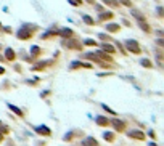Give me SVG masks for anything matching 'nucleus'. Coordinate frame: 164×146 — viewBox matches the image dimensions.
<instances>
[{"label":"nucleus","instance_id":"obj_31","mask_svg":"<svg viewBox=\"0 0 164 146\" xmlns=\"http://www.w3.org/2000/svg\"><path fill=\"white\" fill-rule=\"evenodd\" d=\"M5 72V67H2V66H0V74H3Z\"/></svg>","mask_w":164,"mask_h":146},{"label":"nucleus","instance_id":"obj_12","mask_svg":"<svg viewBox=\"0 0 164 146\" xmlns=\"http://www.w3.org/2000/svg\"><path fill=\"white\" fill-rule=\"evenodd\" d=\"M111 18H114V16H113V13H102V11H100V21H106V19H111Z\"/></svg>","mask_w":164,"mask_h":146},{"label":"nucleus","instance_id":"obj_3","mask_svg":"<svg viewBox=\"0 0 164 146\" xmlns=\"http://www.w3.org/2000/svg\"><path fill=\"white\" fill-rule=\"evenodd\" d=\"M110 124H113V127H114L118 132H122L126 129V121H119V119H113L110 121Z\"/></svg>","mask_w":164,"mask_h":146},{"label":"nucleus","instance_id":"obj_28","mask_svg":"<svg viewBox=\"0 0 164 146\" xmlns=\"http://www.w3.org/2000/svg\"><path fill=\"white\" fill-rule=\"evenodd\" d=\"M121 3H124L126 6H130L132 3H130V0H121Z\"/></svg>","mask_w":164,"mask_h":146},{"label":"nucleus","instance_id":"obj_6","mask_svg":"<svg viewBox=\"0 0 164 146\" xmlns=\"http://www.w3.org/2000/svg\"><path fill=\"white\" fill-rule=\"evenodd\" d=\"M50 64V61H40V63H35L32 66V71H42L44 67H47Z\"/></svg>","mask_w":164,"mask_h":146},{"label":"nucleus","instance_id":"obj_19","mask_svg":"<svg viewBox=\"0 0 164 146\" xmlns=\"http://www.w3.org/2000/svg\"><path fill=\"white\" fill-rule=\"evenodd\" d=\"M40 52H42V50H40L39 47H35V45L31 48V53H32V56H37V55H40Z\"/></svg>","mask_w":164,"mask_h":146},{"label":"nucleus","instance_id":"obj_9","mask_svg":"<svg viewBox=\"0 0 164 146\" xmlns=\"http://www.w3.org/2000/svg\"><path fill=\"white\" fill-rule=\"evenodd\" d=\"M129 136L130 138H138V140H143V138H145V135L142 133L140 130H132L130 133H129Z\"/></svg>","mask_w":164,"mask_h":146},{"label":"nucleus","instance_id":"obj_14","mask_svg":"<svg viewBox=\"0 0 164 146\" xmlns=\"http://www.w3.org/2000/svg\"><path fill=\"white\" fill-rule=\"evenodd\" d=\"M138 26H140L145 32H150V26L145 23V19H138Z\"/></svg>","mask_w":164,"mask_h":146},{"label":"nucleus","instance_id":"obj_30","mask_svg":"<svg viewBox=\"0 0 164 146\" xmlns=\"http://www.w3.org/2000/svg\"><path fill=\"white\" fill-rule=\"evenodd\" d=\"M156 44H158L159 47H162V45H164V40H162V39H158V40H156Z\"/></svg>","mask_w":164,"mask_h":146},{"label":"nucleus","instance_id":"obj_27","mask_svg":"<svg viewBox=\"0 0 164 146\" xmlns=\"http://www.w3.org/2000/svg\"><path fill=\"white\" fill-rule=\"evenodd\" d=\"M100 39H103V40H111V37L106 36V34H100Z\"/></svg>","mask_w":164,"mask_h":146},{"label":"nucleus","instance_id":"obj_16","mask_svg":"<svg viewBox=\"0 0 164 146\" xmlns=\"http://www.w3.org/2000/svg\"><path fill=\"white\" fill-rule=\"evenodd\" d=\"M97 124H98V125H108L110 121L106 119V117H97Z\"/></svg>","mask_w":164,"mask_h":146},{"label":"nucleus","instance_id":"obj_15","mask_svg":"<svg viewBox=\"0 0 164 146\" xmlns=\"http://www.w3.org/2000/svg\"><path fill=\"white\" fill-rule=\"evenodd\" d=\"M103 138H105L106 141H113V140H114V135H113V132H105Z\"/></svg>","mask_w":164,"mask_h":146},{"label":"nucleus","instance_id":"obj_23","mask_svg":"<svg viewBox=\"0 0 164 146\" xmlns=\"http://www.w3.org/2000/svg\"><path fill=\"white\" fill-rule=\"evenodd\" d=\"M84 23H87V24H94V19H92L90 16H87V15H84Z\"/></svg>","mask_w":164,"mask_h":146},{"label":"nucleus","instance_id":"obj_7","mask_svg":"<svg viewBox=\"0 0 164 146\" xmlns=\"http://www.w3.org/2000/svg\"><path fill=\"white\" fill-rule=\"evenodd\" d=\"M35 132H37V133H40V135H50V133H52V132H50V129H48V127H45V125L35 127Z\"/></svg>","mask_w":164,"mask_h":146},{"label":"nucleus","instance_id":"obj_32","mask_svg":"<svg viewBox=\"0 0 164 146\" xmlns=\"http://www.w3.org/2000/svg\"><path fill=\"white\" fill-rule=\"evenodd\" d=\"M0 141H2V135H0Z\"/></svg>","mask_w":164,"mask_h":146},{"label":"nucleus","instance_id":"obj_11","mask_svg":"<svg viewBox=\"0 0 164 146\" xmlns=\"http://www.w3.org/2000/svg\"><path fill=\"white\" fill-rule=\"evenodd\" d=\"M102 50H103V52H106V53H113V55H114L116 48L113 47V45H106V44H103V45H102Z\"/></svg>","mask_w":164,"mask_h":146},{"label":"nucleus","instance_id":"obj_25","mask_svg":"<svg viewBox=\"0 0 164 146\" xmlns=\"http://www.w3.org/2000/svg\"><path fill=\"white\" fill-rule=\"evenodd\" d=\"M102 108H103L105 111H108V113H111V114H114V111H113L111 108H108V106H106V104H102Z\"/></svg>","mask_w":164,"mask_h":146},{"label":"nucleus","instance_id":"obj_13","mask_svg":"<svg viewBox=\"0 0 164 146\" xmlns=\"http://www.w3.org/2000/svg\"><path fill=\"white\" fill-rule=\"evenodd\" d=\"M119 29H121L119 24H108L106 26V31H110V32H118Z\"/></svg>","mask_w":164,"mask_h":146},{"label":"nucleus","instance_id":"obj_20","mask_svg":"<svg viewBox=\"0 0 164 146\" xmlns=\"http://www.w3.org/2000/svg\"><path fill=\"white\" fill-rule=\"evenodd\" d=\"M103 3H108L110 6H118L119 3H118V0H102Z\"/></svg>","mask_w":164,"mask_h":146},{"label":"nucleus","instance_id":"obj_21","mask_svg":"<svg viewBox=\"0 0 164 146\" xmlns=\"http://www.w3.org/2000/svg\"><path fill=\"white\" fill-rule=\"evenodd\" d=\"M140 64L145 66V67H153V64H151V61H150V60H142Z\"/></svg>","mask_w":164,"mask_h":146},{"label":"nucleus","instance_id":"obj_18","mask_svg":"<svg viewBox=\"0 0 164 146\" xmlns=\"http://www.w3.org/2000/svg\"><path fill=\"white\" fill-rule=\"evenodd\" d=\"M84 45H87V47H95L97 42L92 40V39H85V40H84Z\"/></svg>","mask_w":164,"mask_h":146},{"label":"nucleus","instance_id":"obj_4","mask_svg":"<svg viewBox=\"0 0 164 146\" xmlns=\"http://www.w3.org/2000/svg\"><path fill=\"white\" fill-rule=\"evenodd\" d=\"M63 45L68 47V48H76V50H81V47H82V45H79V42H76V40H65Z\"/></svg>","mask_w":164,"mask_h":146},{"label":"nucleus","instance_id":"obj_1","mask_svg":"<svg viewBox=\"0 0 164 146\" xmlns=\"http://www.w3.org/2000/svg\"><path fill=\"white\" fill-rule=\"evenodd\" d=\"M34 31H37V26H34V24H24V26H21V29L18 32V39H29V37H32Z\"/></svg>","mask_w":164,"mask_h":146},{"label":"nucleus","instance_id":"obj_33","mask_svg":"<svg viewBox=\"0 0 164 146\" xmlns=\"http://www.w3.org/2000/svg\"><path fill=\"white\" fill-rule=\"evenodd\" d=\"M0 127H2V122H0Z\"/></svg>","mask_w":164,"mask_h":146},{"label":"nucleus","instance_id":"obj_22","mask_svg":"<svg viewBox=\"0 0 164 146\" xmlns=\"http://www.w3.org/2000/svg\"><path fill=\"white\" fill-rule=\"evenodd\" d=\"M132 15H134L135 18H137V21H138V19H145V18H143V15H142V13H138L137 10H132Z\"/></svg>","mask_w":164,"mask_h":146},{"label":"nucleus","instance_id":"obj_5","mask_svg":"<svg viewBox=\"0 0 164 146\" xmlns=\"http://www.w3.org/2000/svg\"><path fill=\"white\" fill-rule=\"evenodd\" d=\"M58 34H60L61 37H66V39H69V37H73V36H74V32L71 31V29H68V27H63V29H60Z\"/></svg>","mask_w":164,"mask_h":146},{"label":"nucleus","instance_id":"obj_26","mask_svg":"<svg viewBox=\"0 0 164 146\" xmlns=\"http://www.w3.org/2000/svg\"><path fill=\"white\" fill-rule=\"evenodd\" d=\"M71 3H74L76 6H79V5H82V0H69Z\"/></svg>","mask_w":164,"mask_h":146},{"label":"nucleus","instance_id":"obj_8","mask_svg":"<svg viewBox=\"0 0 164 146\" xmlns=\"http://www.w3.org/2000/svg\"><path fill=\"white\" fill-rule=\"evenodd\" d=\"M76 67H85V69H89L92 67V64H89V63H81V61H76L71 64V69H76Z\"/></svg>","mask_w":164,"mask_h":146},{"label":"nucleus","instance_id":"obj_2","mask_svg":"<svg viewBox=\"0 0 164 146\" xmlns=\"http://www.w3.org/2000/svg\"><path fill=\"white\" fill-rule=\"evenodd\" d=\"M126 47H127V50H130L132 53H135V55H138L142 50H140V45H138V42L137 40H132V39H129V40H126Z\"/></svg>","mask_w":164,"mask_h":146},{"label":"nucleus","instance_id":"obj_24","mask_svg":"<svg viewBox=\"0 0 164 146\" xmlns=\"http://www.w3.org/2000/svg\"><path fill=\"white\" fill-rule=\"evenodd\" d=\"M84 143H92V144H97V140H94V138H87V140H84Z\"/></svg>","mask_w":164,"mask_h":146},{"label":"nucleus","instance_id":"obj_29","mask_svg":"<svg viewBox=\"0 0 164 146\" xmlns=\"http://www.w3.org/2000/svg\"><path fill=\"white\" fill-rule=\"evenodd\" d=\"M158 15L162 18V15H164V10H162V6H159V8H158Z\"/></svg>","mask_w":164,"mask_h":146},{"label":"nucleus","instance_id":"obj_17","mask_svg":"<svg viewBox=\"0 0 164 146\" xmlns=\"http://www.w3.org/2000/svg\"><path fill=\"white\" fill-rule=\"evenodd\" d=\"M8 108L13 111V113H16L18 116H23V111H21V109H18V108L15 106V104H8Z\"/></svg>","mask_w":164,"mask_h":146},{"label":"nucleus","instance_id":"obj_10","mask_svg":"<svg viewBox=\"0 0 164 146\" xmlns=\"http://www.w3.org/2000/svg\"><path fill=\"white\" fill-rule=\"evenodd\" d=\"M5 58L8 60V61H13L16 56H15V50H11V48H6L5 50Z\"/></svg>","mask_w":164,"mask_h":146}]
</instances>
